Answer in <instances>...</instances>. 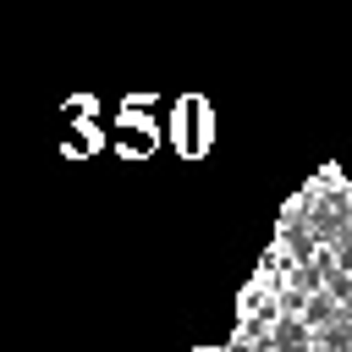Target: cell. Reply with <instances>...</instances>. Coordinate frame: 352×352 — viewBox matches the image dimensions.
<instances>
[{
  "label": "cell",
  "mask_w": 352,
  "mask_h": 352,
  "mask_svg": "<svg viewBox=\"0 0 352 352\" xmlns=\"http://www.w3.org/2000/svg\"><path fill=\"white\" fill-rule=\"evenodd\" d=\"M308 352H324V346H308Z\"/></svg>",
  "instance_id": "cell-5"
},
{
  "label": "cell",
  "mask_w": 352,
  "mask_h": 352,
  "mask_svg": "<svg viewBox=\"0 0 352 352\" xmlns=\"http://www.w3.org/2000/svg\"><path fill=\"white\" fill-rule=\"evenodd\" d=\"M330 258H336V270H346V275H352V226L330 242Z\"/></svg>",
  "instance_id": "cell-3"
},
{
  "label": "cell",
  "mask_w": 352,
  "mask_h": 352,
  "mask_svg": "<svg viewBox=\"0 0 352 352\" xmlns=\"http://www.w3.org/2000/svg\"><path fill=\"white\" fill-rule=\"evenodd\" d=\"M341 324H346V330H352V302H341Z\"/></svg>",
  "instance_id": "cell-4"
},
{
  "label": "cell",
  "mask_w": 352,
  "mask_h": 352,
  "mask_svg": "<svg viewBox=\"0 0 352 352\" xmlns=\"http://www.w3.org/2000/svg\"><path fill=\"white\" fill-rule=\"evenodd\" d=\"M324 292H330V297H336V302H352V275H346V270H336V264H330V270H324Z\"/></svg>",
  "instance_id": "cell-2"
},
{
  "label": "cell",
  "mask_w": 352,
  "mask_h": 352,
  "mask_svg": "<svg viewBox=\"0 0 352 352\" xmlns=\"http://www.w3.org/2000/svg\"><path fill=\"white\" fill-rule=\"evenodd\" d=\"M336 319H341V302H336L330 292L302 297V324H308V330H324V324H336Z\"/></svg>",
  "instance_id": "cell-1"
}]
</instances>
